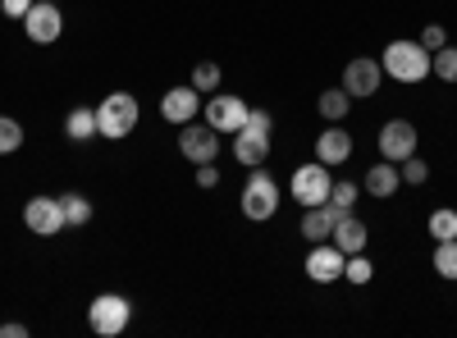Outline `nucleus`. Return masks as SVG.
<instances>
[{"label":"nucleus","mask_w":457,"mask_h":338,"mask_svg":"<svg viewBox=\"0 0 457 338\" xmlns=\"http://www.w3.org/2000/svg\"><path fill=\"white\" fill-rule=\"evenodd\" d=\"M64 137H73V142H87V137H101V133H96V110H87V105H79V110H69V120H64Z\"/></svg>","instance_id":"obj_20"},{"label":"nucleus","mask_w":457,"mask_h":338,"mask_svg":"<svg viewBox=\"0 0 457 338\" xmlns=\"http://www.w3.org/2000/svg\"><path fill=\"white\" fill-rule=\"evenodd\" d=\"M334 219H338V210L329 202L325 206H307V215H302V238H307V243H329Z\"/></svg>","instance_id":"obj_17"},{"label":"nucleus","mask_w":457,"mask_h":338,"mask_svg":"<svg viewBox=\"0 0 457 338\" xmlns=\"http://www.w3.org/2000/svg\"><path fill=\"white\" fill-rule=\"evenodd\" d=\"M197 187H206V193H211V187H220V169L206 161V165H197Z\"/></svg>","instance_id":"obj_31"},{"label":"nucleus","mask_w":457,"mask_h":338,"mask_svg":"<svg viewBox=\"0 0 457 338\" xmlns=\"http://www.w3.org/2000/svg\"><path fill=\"white\" fill-rule=\"evenodd\" d=\"M379 69L398 83H421L430 78V51L421 42H389L385 55H379Z\"/></svg>","instance_id":"obj_1"},{"label":"nucleus","mask_w":457,"mask_h":338,"mask_svg":"<svg viewBox=\"0 0 457 338\" xmlns=\"http://www.w3.org/2000/svg\"><path fill=\"white\" fill-rule=\"evenodd\" d=\"M357 197H361V187H357V183H348V178H343L338 187H329V206H334L338 215H348V210L357 206Z\"/></svg>","instance_id":"obj_25"},{"label":"nucleus","mask_w":457,"mask_h":338,"mask_svg":"<svg viewBox=\"0 0 457 338\" xmlns=\"http://www.w3.org/2000/svg\"><path fill=\"white\" fill-rule=\"evenodd\" d=\"M398 183H403V174H398V165H394V161H375V165H370V174H366V193L385 202V197H394V193H398Z\"/></svg>","instance_id":"obj_18"},{"label":"nucleus","mask_w":457,"mask_h":338,"mask_svg":"<svg viewBox=\"0 0 457 338\" xmlns=\"http://www.w3.org/2000/svg\"><path fill=\"white\" fill-rule=\"evenodd\" d=\"M23 146V124L10 120V115H0V156H14Z\"/></svg>","instance_id":"obj_24"},{"label":"nucleus","mask_w":457,"mask_h":338,"mask_svg":"<svg viewBox=\"0 0 457 338\" xmlns=\"http://www.w3.org/2000/svg\"><path fill=\"white\" fill-rule=\"evenodd\" d=\"M293 202L297 206H325L329 202V187H334V178H329V165H302L297 174H293Z\"/></svg>","instance_id":"obj_5"},{"label":"nucleus","mask_w":457,"mask_h":338,"mask_svg":"<svg viewBox=\"0 0 457 338\" xmlns=\"http://www.w3.org/2000/svg\"><path fill=\"white\" fill-rule=\"evenodd\" d=\"M343 266H348V256H343L334 243H312V251H307V270L316 284H334L338 275H343Z\"/></svg>","instance_id":"obj_12"},{"label":"nucleus","mask_w":457,"mask_h":338,"mask_svg":"<svg viewBox=\"0 0 457 338\" xmlns=\"http://www.w3.org/2000/svg\"><path fill=\"white\" fill-rule=\"evenodd\" d=\"M430 234H435V243H444V238H457V210H435L430 215Z\"/></svg>","instance_id":"obj_26"},{"label":"nucleus","mask_w":457,"mask_h":338,"mask_svg":"<svg viewBox=\"0 0 457 338\" xmlns=\"http://www.w3.org/2000/svg\"><path fill=\"white\" fill-rule=\"evenodd\" d=\"M275 210H279V183L265 169H252V178L243 187V215L247 219H270Z\"/></svg>","instance_id":"obj_4"},{"label":"nucleus","mask_w":457,"mask_h":338,"mask_svg":"<svg viewBox=\"0 0 457 338\" xmlns=\"http://www.w3.org/2000/svg\"><path fill=\"white\" fill-rule=\"evenodd\" d=\"M379 83H385V69H379V60H370V55H357V60H348V69H343V87H348L353 101L375 96Z\"/></svg>","instance_id":"obj_11"},{"label":"nucleus","mask_w":457,"mask_h":338,"mask_svg":"<svg viewBox=\"0 0 457 338\" xmlns=\"http://www.w3.org/2000/svg\"><path fill=\"white\" fill-rule=\"evenodd\" d=\"M0 10H5L10 19H28V10H32V0H0Z\"/></svg>","instance_id":"obj_32"},{"label":"nucleus","mask_w":457,"mask_h":338,"mask_svg":"<svg viewBox=\"0 0 457 338\" xmlns=\"http://www.w3.org/2000/svg\"><path fill=\"white\" fill-rule=\"evenodd\" d=\"M435 275L439 279H457V238H444L435 247Z\"/></svg>","instance_id":"obj_23"},{"label":"nucleus","mask_w":457,"mask_h":338,"mask_svg":"<svg viewBox=\"0 0 457 338\" xmlns=\"http://www.w3.org/2000/svg\"><path fill=\"white\" fill-rule=\"evenodd\" d=\"M179 152H183V161H193V165H206V161H215L220 156V133L211 128V124H179Z\"/></svg>","instance_id":"obj_6"},{"label":"nucleus","mask_w":457,"mask_h":338,"mask_svg":"<svg viewBox=\"0 0 457 338\" xmlns=\"http://www.w3.org/2000/svg\"><path fill=\"white\" fill-rule=\"evenodd\" d=\"M206 124H211L215 133H238V128L247 124V101L234 96V92H211V101H206Z\"/></svg>","instance_id":"obj_7"},{"label":"nucleus","mask_w":457,"mask_h":338,"mask_svg":"<svg viewBox=\"0 0 457 338\" xmlns=\"http://www.w3.org/2000/svg\"><path fill=\"white\" fill-rule=\"evenodd\" d=\"M343 275H348L353 284H370L375 266H370V260H366V251H357V256H348V266H343Z\"/></svg>","instance_id":"obj_28"},{"label":"nucleus","mask_w":457,"mask_h":338,"mask_svg":"<svg viewBox=\"0 0 457 338\" xmlns=\"http://www.w3.org/2000/svg\"><path fill=\"white\" fill-rule=\"evenodd\" d=\"M329 243L343 251V256H357V251H366V243H370V234H366V224L348 210V215H338L334 219V234H329Z\"/></svg>","instance_id":"obj_15"},{"label":"nucleus","mask_w":457,"mask_h":338,"mask_svg":"<svg viewBox=\"0 0 457 338\" xmlns=\"http://www.w3.org/2000/svg\"><path fill=\"white\" fill-rule=\"evenodd\" d=\"M416 124L411 120H389L385 128H379V156L385 161H394V165H403L407 156H416Z\"/></svg>","instance_id":"obj_10"},{"label":"nucleus","mask_w":457,"mask_h":338,"mask_svg":"<svg viewBox=\"0 0 457 338\" xmlns=\"http://www.w3.org/2000/svg\"><path fill=\"white\" fill-rule=\"evenodd\" d=\"M197 110H202V92H197L193 83H187V87H170V92L161 96V115H165L170 124H193Z\"/></svg>","instance_id":"obj_13"},{"label":"nucleus","mask_w":457,"mask_h":338,"mask_svg":"<svg viewBox=\"0 0 457 338\" xmlns=\"http://www.w3.org/2000/svg\"><path fill=\"white\" fill-rule=\"evenodd\" d=\"M55 5H60V0H55Z\"/></svg>","instance_id":"obj_34"},{"label":"nucleus","mask_w":457,"mask_h":338,"mask_svg":"<svg viewBox=\"0 0 457 338\" xmlns=\"http://www.w3.org/2000/svg\"><path fill=\"white\" fill-rule=\"evenodd\" d=\"M320 115L329 120V124H343L348 120V110H353V96H348V87H329V92H320Z\"/></svg>","instance_id":"obj_19"},{"label":"nucleus","mask_w":457,"mask_h":338,"mask_svg":"<svg viewBox=\"0 0 457 338\" xmlns=\"http://www.w3.org/2000/svg\"><path fill=\"white\" fill-rule=\"evenodd\" d=\"M60 210H64L69 229H83V224L92 219V202H87L83 193H64V197H60Z\"/></svg>","instance_id":"obj_21"},{"label":"nucleus","mask_w":457,"mask_h":338,"mask_svg":"<svg viewBox=\"0 0 457 338\" xmlns=\"http://www.w3.org/2000/svg\"><path fill=\"white\" fill-rule=\"evenodd\" d=\"M193 87H197V92H215V87H220V64H215V60H202V64L193 69Z\"/></svg>","instance_id":"obj_27"},{"label":"nucleus","mask_w":457,"mask_h":338,"mask_svg":"<svg viewBox=\"0 0 457 338\" xmlns=\"http://www.w3.org/2000/svg\"><path fill=\"white\" fill-rule=\"evenodd\" d=\"M23 224H28V234H37V238H55V234L69 229L64 210H60V197H32L23 206Z\"/></svg>","instance_id":"obj_8"},{"label":"nucleus","mask_w":457,"mask_h":338,"mask_svg":"<svg viewBox=\"0 0 457 338\" xmlns=\"http://www.w3.org/2000/svg\"><path fill=\"white\" fill-rule=\"evenodd\" d=\"M398 174H403V183L416 187V183H426V178H430V165H426V161H416V156H407V161L398 165Z\"/></svg>","instance_id":"obj_29"},{"label":"nucleus","mask_w":457,"mask_h":338,"mask_svg":"<svg viewBox=\"0 0 457 338\" xmlns=\"http://www.w3.org/2000/svg\"><path fill=\"white\" fill-rule=\"evenodd\" d=\"M0 338H28V325H0Z\"/></svg>","instance_id":"obj_33"},{"label":"nucleus","mask_w":457,"mask_h":338,"mask_svg":"<svg viewBox=\"0 0 457 338\" xmlns=\"http://www.w3.org/2000/svg\"><path fill=\"white\" fill-rule=\"evenodd\" d=\"M129 320H133V302L124 293H101V297H92V307H87V325H92V334H101V338H120L124 329H129Z\"/></svg>","instance_id":"obj_3"},{"label":"nucleus","mask_w":457,"mask_h":338,"mask_svg":"<svg viewBox=\"0 0 457 338\" xmlns=\"http://www.w3.org/2000/svg\"><path fill=\"white\" fill-rule=\"evenodd\" d=\"M444 42H448V32H444V28H439V23H430V28H426V32H421V46H426V51H439V46H444Z\"/></svg>","instance_id":"obj_30"},{"label":"nucleus","mask_w":457,"mask_h":338,"mask_svg":"<svg viewBox=\"0 0 457 338\" xmlns=\"http://www.w3.org/2000/svg\"><path fill=\"white\" fill-rule=\"evenodd\" d=\"M348 156H353V133H348V128H338V124H329V128L316 137V161L334 169V165H343Z\"/></svg>","instance_id":"obj_16"},{"label":"nucleus","mask_w":457,"mask_h":338,"mask_svg":"<svg viewBox=\"0 0 457 338\" xmlns=\"http://www.w3.org/2000/svg\"><path fill=\"white\" fill-rule=\"evenodd\" d=\"M137 96H129V92H110L101 105H96V133L101 137H110V142H120V137H129L133 128H137Z\"/></svg>","instance_id":"obj_2"},{"label":"nucleus","mask_w":457,"mask_h":338,"mask_svg":"<svg viewBox=\"0 0 457 338\" xmlns=\"http://www.w3.org/2000/svg\"><path fill=\"white\" fill-rule=\"evenodd\" d=\"M23 28H28V37L37 46H51V42H60V32H64V14H60L55 0H32Z\"/></svg>","instance_id":"obj_9"},{"label":"nucleus","mask_w":457,"mask_h":338,"mask_svg":"<svg viewBox=\"0 0 457 338\" xmlns=\"http://www.w3.org/2000/svg\"><path fill=\"white\" fill-rule=\"evenodd\" d=\"M234 161L247 165V169H261V161H270V133L238 128L234 133Z\"/></svg>","instance_id":"obj_14"},{"label":"nucleus","mask_w":457,"mask_h":338,"mask_svg":"<svg viewBox=\"0 0 457 338\" xmlns=\"http://www.w3.org/2000/svg\"><path fill=\"white\" fill-rule=\"evenodd\" d=\"M430 73L435 78H444V83H457V46H439V51H430Z\"/></svg>","instance_id":"obj_22"}]
</instances>
